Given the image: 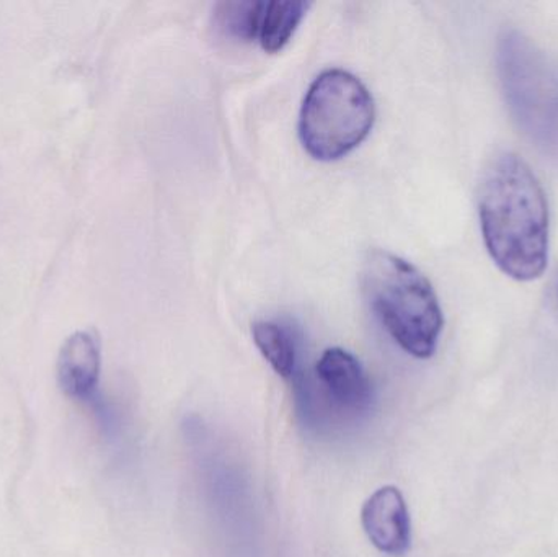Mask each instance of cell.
<instances>
[{"label": "cell", "mask_w": 558, "mask_h": 557, "mask_svg": "<svg viewBox=\"0 0 558 557\" xmlns=\"http://www.w3.org/2000/svg\"><path fill=\"white\" fill-rule=\"evenodd\" d=\"M478 216L485 247L505 275L517 281L543 277L549 264V203L518 154L501 153L488 164Z\"/></svg>", "instance_id": "1"}, {"label": "cell", "mask_w": 558, "mask_h": 557, "mask_svg": "<svg viewBox=\"0 0 558 557\" xmlns=\"http://www.w3.org/2000/svg\"><path fill=\"white\" fill-rule=\"evenodd\" d=\"M361 284L384 329L415 359L435 355L445 317L428 278L410 262L387 251L367 252Z\"/></svg>", "instance_id": "2"}, {"label": "cell", "mask_w": 558, "mask_h": 557, "mask_svg": "<svg viewBox=\"0 0 558 557\" xmlns=\"http://www.w3.org/2000/svg\"><path fill=\"white\" fill-rule=\"evenodd\" d=\"M497 71L508 110L521 133L558 162V64L518 29L501 33Z\"/></svg>", "instance_id": "3"}, {"label": "cell", "mask_w": 558, "mask_h": 557, "mask_svg": "<svg viewBox=\"0 0 558 557\" xmlns=\"http://www.w3.org/2000/svg\"><path fill=\"white\" fill-rule=\"evenodd\" d=\"M376 107L366 85L343 69L322 72L304 97L299 136L317 160H337L356 149L373 130Z\"/></svg>", "instance_id": "4"}, {"label": "cell", "mask_w": 558, "mask_h": 557, "mask_svg": "<svg viewBox=\"0 0 558 557\" xmlns=\"http://www.w3.org/2000/svg\"><path fill=\"white\" fill-rule=\"evenodd\" d=\"M361 523L369 542L384 555H407L412 545V523L405 499L397 487L373 494L361 510Z\"/></svg>", "instance_id": "5"}, {"label": "cell", "mask_w": 558, "mask_h": 557, "mask_svg": "<svg viewBox=\"0 0 558 557\" xmlns=\"http://www.w3.org/2000/svg\"><path fill=\"white\" fill-rule=\"evenodd\" d=\"M318 382L328 399L348 414H363L373 402V385L363 365L343 349H328L322 353L317 366Z\"/></svg>", "instance_id": "6"}, {"label": "cell", "mask_w": 558, "mask_h": 557, "mask_svg": "<svg viewBox=\"0 0 558 557\" xmlns=\"http://www.w3.org/2000/svg\"><path fill=\"white\" fill-rule=\"evenodd\" d=\"M58 385L68 398L90 402L97 395L101 349L97 334L78 330L62 343L58 356Z\"/></svg>", "instance_id": "7"}, {"label": "cell", "mask_w": 558, "mask_h": 557, "mask_svg": "<svg viewBox=\"0 0 558 557\" xmlns=\"http://www.w3.org/2000/svg\"><path fill=\"white\" fill-rule=\"evenodd\" d=\"M255 343L271 368L282 378L289 379L298 370V346L294 336L281 324L260 320L252 327Z\"/></svg>", "instance_id": "8"}, {"label": "cell", "mask_w": 558, "mask_h": 557, "mask_svg": "<svg viewBox=\"0 0 558 557\" xmlns=\"http://www.w3.org/2000/svg\"><path fill=\"white\" fill-rule=\"evenodd\" d=\"M267 2L262 0H229L216 5L215 25L222 35L234 41H254L260 36Z\"/></svg>", "instance_id": "9"}, {"label": "cell", "mask_w": 558, "mask_h": 557, "mask_svg": "<svg viewBox=\"0 0 558 557\" xmlns=\"http://www.w3.org/2000/svg\"><path fill=\"white\" fill-rule=\"evenodd\" d=\"M311 3L304 0H274L265 7L260 43L265 51L278 52L288 45Z\"/></svg>", "instance_id": "10"}]
</instances>
